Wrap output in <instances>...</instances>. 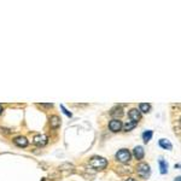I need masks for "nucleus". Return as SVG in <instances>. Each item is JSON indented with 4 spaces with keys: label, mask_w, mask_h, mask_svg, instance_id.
<instances>
[{
    "label": "nucleus",
    "mask_w": 181,
    "mask_h": 181,
    "mask_svg": "<svg viewBox=\"0 0 181 181\" xmlns=\"http://www.w3.org/2000/svg\"><path fill=\"white\" fill-rule=\"evenodd\" d=\"M88 164H90L92 168H94L95 170H103V169L106 168V166H108V161H106L104 157L94 156V157H92V158L90 159Z\"/></svg>",
    "instance_id": "obj_1"
},
{
    "label": "nucleus",
    "mask_w": 181,
    "mask_h": 181,
    "mask_svg": "<svg viewBox=\"0 0 181 181\" xmlns=\"http://www.w3.org/2000/svg\"><path fill=\"white\" fill-rule=\"evenodd\" d=\"M136 173L141 178V179H149L150 175H151V169H150V166L147 163H139L136 166Z\"/></svg>",
    "instance_id": "obj_2"
},
{
    "label": "nucleus",
    "mask_w": 181,
    "mask_h": 181,
    "mask_svg": "<svg viewBox=\"0 0 181 181\" xmlns=\"http://www.w3.org/2000/svg\"><path fill=\"white\" fill-rule=\"evenodd\" d=\"M131 158H132V153L129 152V150H127V149H121V150H118L117 152H116V159L118 161V162H121V163H128L129 161H131Z\"/></svg>",
    "instance_id": "obj_3"
},
{
    "label": "nucleus",
    "mask_w": 181,
    "mask_h": 181,
    "mask_svg": "<svg viewBox=\"0 0 181 181\" xmlns=\"http://www.w3.org/2000/svg\"><path fill=\"white\" fill-rule=\"evenodd\" d=\"M33 142H34V145L41 147V146H45L46 144L48 142V138H47L45 134H38V135L34 136Z\"/></svg>",
    "instance_id": "obj_4"
},
{
    "label": "nucleus",
    "mask_w": 181,
    "mask_h": 181,
    "mask_svg": "<svg viewBox=\"0 0 181 181\" xmlns=\"http://www.w3.org/2000/svg\"><path fill=\"white\" fill-rule=\"evenodd\" d=\"M109 129L111 131V132H114V133H117V132H120L121 129H122V122L120 121V120H111L110 122H109Z\"/></svg>",
    "instance_id": "obj_5"
},
{
    "label": "nucleus",
    "mask_w": 181,
    "mask_h": 181,
    "mask_svg": "<svg viewBox=\"0 0 181 181\" xmlns=\"http://www.w3.org/2000/svg\"><path fill=\"white\" fill-rule=\"evenodd\" d=\"M128 116H129V118H131L132 122L138 123L140 121V118H141V112L138 109H131L129 112H128Z\"/></svg>",
    "instance_id": "obj_6"
},
{
    "label": "nucleus",
    "mask_w": 181,
    "mask_h": 181,
    "mask_svg": "<svg viewBox=\"0 0 181 181\" xmlns=\"http://www.w3.org/2000/svg\"><path fill=\"white\" fill-rule=\"evenodd\" d=\"M110 115L115 118V120H120V117H122L123 116V110H122V108L121 106H115V108H112L111 110H110Z\"/></svg>",
    "instance_id": "obj_7"
},
{
    "label": "nucleus",
    "mask_w": 181,
    "mask_h": 181,
    "mask_svg": "<svg viewBox=\"0 0 181 181\" xmlns=\"http://www.w3.org/2000/svg\"><path fill=\"white\" fill-rule=\"evenodd\" d=\"M13 142H15V145H17V146H19V147H26L27 145H28V139L26 138V136H16L15 139H13Z\"/></svg>",
    "instance_id": "obj_8"
},
{
    "label": "nucleus",
    "mask_w": 181,
    "mask_h": 181,
    "mask_svg": "<svg viewBox=\"0 0 181 181\" xmlns=\"http://www.w3.org/2000/svg\"><path fill=\"white\" fill-rule=\"evenodd\" d=\"M133 156L135 157V159H142L145 156V151L142 149V146H135L133 150Z\"/></svg>",
    "instance_id": "obj_9"
},
{
    "label": "nucleus",
    "mask_w": 181,
    "mask_h": 181,
    "mask_svg": "<svg viewBox=\"0 0 181 181\" xmlns=\"http://www.w3.org/2000/svg\"><path fill=\"white\" fill-rule=\"evenodd\" d=\"M50 126H51V128L52 129H57V128H59L60 127V118L58 117V116H51V118H50Z\"/></svg>",
    "instance_id": "obj_10"
},
{
    "label": "nucleus",
    "mask_w": 181,
    "mask_h": 181,
    "mask_svg": "<svg viewBox=\"0 0 181 181\" xmlns=\"http://www.w3.org/2000/svg\"><path fill=\"white\" fill-rule=\"evenodd\" d=\"M158 163H159V172H161V174H167L168 173V163H167V161H164V158H159V161H158Z\"/></svg>",
    "instance_id": "obj_11"
},
{
    "label": "nucleus",
    "mask_w": 181,
    "mask_h": 181,
    "mask_svg": "<svg viewBox=\"0 0 181 181\" xmlns=\"http://www.w3.org/2000/svg\"><path fill=\"white\" fill-rule=\"evenodd\" d=\"M158 144H159V146L162 147V149H164V150H172L173 149V145H172V142L168 140V139H161L159 141H158Z\"/></svg>",
    "instance_id": "obj_12"
},
{
    "label": "nucleus",
    "mask_w": 181,
    "mask_h": 181,
    "mask_svg": "<svg viewBox=\"0 0 181 181\" xmlns=\"http://www.w3.org/2000/svg\"><path fill=\"white\" fill-rule=\"evenodd\" d=\"M150 110H151V105L147 104V103H141V104L139 105V111H140V112L147 114V112H150Z\"/></svg>",
    "instance_id": "obj_13"
},
{
    "label": "nucleus",
    "mask_w": 181,
    "mask_h": 181,
    "mask_svg": "<svg viewBox=\"0 0 181 181\" xmlns=\"http://www.w3.org/2000/svg\"><path fill=\"white\" fill-rule=\"evenodd\" d=\"M122 127H123L125 132H129V131H132V129H134V128H135L136 123L132 122V121H128V122H126L125 125H122Z\"/></svg>",
    "instance_id": "obj_14"
},
{
    "label": "nucleus",
    "mask_w": 181,
    "mask_h": 181,
    "mask_svg": "<svg viewBox=\"0 0 181 181\" xmlns=\"http://www.w3.org/2000/svg\"><path fill=\"white\" fill-rule=\"evenodd\" d=\"M153 135V132L152 131H145L144 133H142V140H144V142H149L150 140H151V138Z\"/></svg>",
    "instance_id": "obj_15"
},
{
    "label": "nucleus",
    "mask_w": 181,
    "mask_h": 181,
    "mask_svg": "<svg viewBox=\"0 0 181 181\" xmlns=\"http://www.w3.org/2000/svg\"><path fill=\"white\" fill-rule=\"evenodd\" d=\"M60 109L63 110V112H64V114H65L68 117H71V116H73V114H71L70 111H68V110H67V108H65L64 105H60Z\"/></svg>",
    "instance_id": "obj_16"
},
{
    "label": "nucleus",
    "mask_w": 181,
    "mask_h": 181,
    "mask_svg": "<svg viewBox=\"0 0 181 181\" xmlns=\"http://www.w3.org/2000/svg\"><path fill=\"white\" fill-rule=\"evenodd\" d=\"M39 106H43V108H52L53 104H44V103H41V104H39Z\"/></svg>",
    "instance_id": "obj_17"
},
{
    "label": "nucleus",
    "mask_w": 181,
    "mask_h": 181,
    "mask_svg": "<svg viewBox=\"0 0 181 181\" xmlns=\"http://www.w3.org/2000/svg\"><path fill=\"white\" fill-rule=\"evenodd\" d=\"M126 181H136L135 179H133V178H129V179H127Z\"/></svg>",
    "instance_id": "obj_18"
},
{
    "label": "nucleus",
    "mask_w": 181,
    "mask_h": 181,
    "mask_svg": "<svg viewBox=\"0 0 181 181\" xmlns=\"http://www.w3.org/2000/svg\"><path fill=\"white\" fill-rule=\"evenodd\" d=\"M2 111H4V109H2V106H1V105H0V115H1V114H2Z\"/></svg>",
    "instance_id": "obj_19"
},
{
    "label": "nucleus",
    "mask_w": 181,
    "mask_h": 181,
    "mask_svg": "<svg viewBox=\"0 0 181 181\" xmlns=\"http://www.w3.org/2000/svg\"><path fill=\"white\" fill-rule=\"evenodd\" d=\"M180 179H181L180 176H178V178H175V181H181Z\"/></svg>",
    "instance_id": "obj_20"
},
{
    "label": "nucleus",
    "mask_w": 181,
    "mask_h": 181,
    "mask_svg": "<svg viewBox=\"0 0 181 181\" xmlns=\"http://www.w3.org/2000/svg\"><path fill=\"white\" fill-rule=\"evenodd\" d=\"M41 181H46V179L44 178V179H41Z\"/></svg>",
    "instance_id": "obj_21"
}]
</instances>
